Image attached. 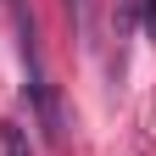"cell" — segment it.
I'll return each instance as SVG.
<instances>
[{
  "label": "cell",
  "instance_id": "obj_3",
  "mask_svg": "<svg viewBox=\"0 0 156 156\" xmlns=\"http://www.w3.org/2000/svg\"><path fill=\"white\" fill-rule=\"evenodd\" d=\"M140 6H145V23L156 28V0H140Z\"/></svg>",
  "mask_w": 156,
  "mask_h": 156
},
{
  "label": "cell",
  "instance_id": "obj_2",
  "mask_svg": "<svg viewBox=\"0 0 156 156\" xmlns=\"http://www.w3.org/2000/svg\"><path fill=\"white\" fill-rule=\"evenodd\" d=\"M67 6H73V17H78V23H89V0H67Z\"/></svg>",
  "mask_w": 156,
  "mask_h": 156
},
{
  "label": "cell",
  "instance_id": "obj_1",
  "mask_svg": "<svg viewBox=\"0 0 156 156\" xmlns=\"http://www.w3.org/2000/svg\"><path fill=\"white\" fill-rule=\"evenodd\" d=\"M0 156H34V145H28V128L23 123H0Z\"/></svg>",
  "mask_w": 156,
  "mask_h": 156
}]
</instances>
